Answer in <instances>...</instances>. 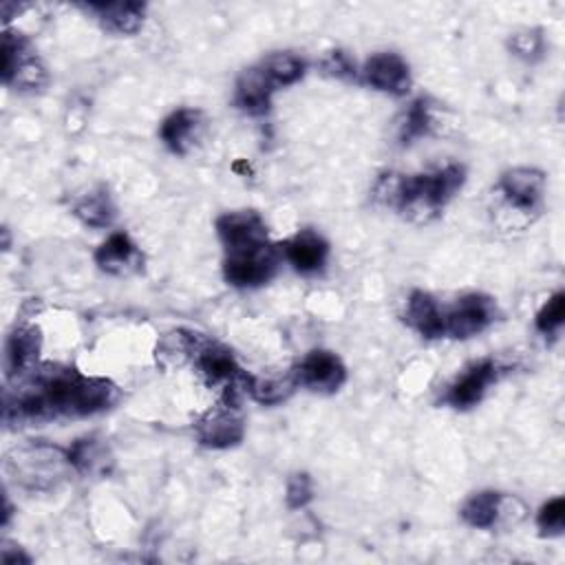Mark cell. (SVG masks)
Wrapping results in <instances>:
<instances>
[{"label":"cell","mask_w":565,"mask_h":565,"mask_svg":"<svg viewBox=\"0 0 565 565\" xmlns=\"http://www.w3.org/2000/svg\"><path fill=\"white\" fill-rule=\"evenodd\" d=\"M452 126V117L437 102L419 97L404 113V119L399 124V139L404 143H411L419 137H441L448 135Z\"/></svg>","instance_id":"cell-14"},{"label":"cell","mask_w":565,"mask_h":565,"mask_svg":"<svg viewBox=\"0 0 565 565\" xmlns=\"http://www.w3.org/2000/svg\"><path fill=\"white\" fill-rule=\"evenodd\" d=\"M258 66L263 68V73L267 75V79L274 84L276 90L282 86L296 84L307 73V62L300 55H294L287 51L267 55L265 60H260Z\"/></svg>","instance_id":"cell-26"},{"label":"cell","mask_w":565,"mask_h":565,"mask_svg":"<svg viewBox=\"0 0 565 565\" xmlns=\"http://www.w3.org/2000/svg\"><path fill=\"white\" fill-rule=\"evenodd\" d=\"M501 371H503L501 364H499L497 360H492V358H483V360L470 364V366L446 388L441 402L448 404V406H452V408H457V411H466V408L477 406V404L483 399L488 386L499 380Z\"/></svg>","instance_id":"cell-10"},{"label":"cell","mask_w":565,"mask_h":565,"mask_svg":"<svg viewBox=\"0 0 565 565\" xmlns=\"http://www.w3.org/2000/svg\"><path fill=\"white\" fill-rule=\"evenodd\" d=\"M362 79L391 95H406L411 90V68L397 53H375L362 66Z\"/></svg>","instance_id":"cell-17"},{"label":"cell","mask_w":565,"mask_h":565,"mask_svg":"<svg viewBox=\"0 0 565 565\" xmlns=\"http://www.w3.org/2000/svg\"><path fill=\"white\" fill-rule=\"evenodd\" d=\"M501 492L494 490H481L468 497L459 510L463 523L477 530H492L497 519V505H499Z\"/></svg>","instance_id":"cell-27"},{"label":"cell","mask_w":565,"mask_h":565,"mask_svg":"<svg viewBox=\"0 0 565 565\" xmlns=\"http://www.w3.org/2000/svg\"><path fill=\"white\" fill-rule=\"evenodd\" d=\"M68 461L73 466V472L82 477H93V479L108 477L115 466L110 448L106 446L104 439L95 435L73 441L68 448Z\"/></svg>","instance_id":"cell-19"},{"label":"cell","mask_w":565,"mask_h":565,"mask_svg":"<svg viewBox=\"0 0 565 565\" xmlns=\"http://www.w3.org/2000/svg\"><path fill=\"white\" fill-rule=\"evenodd\" d=\"M192 364L210 388H216L223 393V402L236 404L238 395L245 393L249 373H245L238 366L234 353L227 347H223L221 342H214V340L201 335V342L196 347Z\"/></svg>","instance_id":"cell-5"},{"label":"cell","mask_w":565,"mask_h":565,"mask_svg":"<svg viewBox=\"0 0 565 565\" xmlns=\"http://www.w3.org/2000/svg\"><path fill=\"white\" fill-rule=\"evenodd\" d=\"M93 258H95V265L110 276H132L141 271L146 260L141 247L126 232L110 234L95 249Z\"/></svg>","instance_id":"cell-16"},{"label":"cell","mask_w":565,"mask_h":565,"mask_svg":"<svg viewBox=\"0 0 565 565\" xmlns=\"http://www.w3.org/2000/svg\"><path fill=\"white\" fill-rule=\"evenodd\" d=\"M406 322L413 327L419 335L433 340L441 338L444 333V309L437 305V300L426 291H413L406 300Z\"/></svg>","instance_id":"cell-23"},{"label":"cell","mask_w":565,"mask_h":565,"mask_svg":"<svg viewBox=\"0 0 565 565\" xmlns=\"http://www.w3.org/2000/svg\"><path fill=\"white\" fill-rule=\"evenodd\" d=\"M119 388L73 366L38 364L29 375L4 388L2 419L7 426L42 424L60 417H86L110 408Z\"/></svg>","instance_id":"cell-1"},{"label":"cell","mask_w":565,"mask_h":565,"mask_svg":"<svg viewBox=\"0 0 565 565\" xmlns=\"http://www.w3.org/2000/svg\"><path fill=\"white\" fill-rule=\"evenodd\" d=\"M274 93H276L274 84L267 79L263 68L256 64V66L245 68L238 75L236 88H234V104H236V108H241L247 115H265L271 106Z\"/></svg>","instance_id":"cell-20"},{"label":"cell","mask_w":565,"mask_h":565,"mask_svg":"<svg viewBox=\"0 0 565 565\" xmlns=\"http://www.w3.org/2000/svg\"><path fill=\"white\" fill-rule=\"evenodd\" d=\"M298 386H305L316 393H335L347 380V366L342 360L327 349L309 351L294 366Z\"/></svg>","instance_id":"cell-12"},{"label":"cell","mask_w":565,"mask_h":565,"mask_svg":"<svg viewBox=\"0 0 565 565\" xmlns=\"http://www.w3.org/2000/svg\"><path fill=\"white\" fill-rule=\"evenodd\" d=\"M205 132V115L199 108H177L159 126V137L174 154H188Z\"/></svg>","instance_id":"cell-15"},{"label":"cell","mask_w":565,"mask_h":565,"mask_svg":"<svg viewBox=\"0 0 565 565\" xmlns=\"http://www.w3.org/2000/svg\"><path fill=\"white\" fill-rule=\"evenodd\" d=\"M0 561L7 563V565H11V563H31V556H26L18 545H13V552H9V547L2 543Z\"/></svg>","instance_id":"cell-34"},{"label":"cell","mask_w":565,"mask_h":565,"mask_svg":"<svg viewBox=\"0 0 565 565\" xmlns=\"http://www.w3.org/2000/svg\"><path fill=\"white\" fill-rule=\"evenodd\" d=\"M563 318H565V294L556 291L536 313L534 324L543 335H556L563 327Z\"/></svg>","instance_id":"cell-28"},{"label":"cell","mask_w":565,"mask_h":565,"mask_svg":"<svg viewBox=\"0 0 565 565\" xmlns=\"http://www.w3.org/2000/svg\"><path fill=\"white\" fill-rule=\"evenodd\" d=\"M536 527L541 536H561L565 530V499L554 497L536 514Z\"/></svg>","instance_id":"cell-29"},{"label":"cell","mask_w":565,"mask_h":565,"mask_svg":"<svg viewBox=\"0 0 565 565\" xmlns=\"http://www.w3.org/2000/svg\"><path fill=\"white\" fill-rule=\"evenodd\" d=\"M42 351V335L35 324L20 322L13 327L4 342V373L9 382L22 380L29 375L40 362Z\"/></svg>","instance_id":"cell-13"},{"label":"cell","mask_w":565,"mask_h":565,"mask_svg":"<svg viewBox=\"0 0 565 565\" xmlns=\"http://www.w3.org/2000/svg\"><path fill=\"white\" fill-rule=\"evenodd\" d=\"M99 24L117 35H132L141 29L146 4L143 2H88L84 4Z\"/></svg>","instance_id":"cell-21"},{"label":"cell","mask_w":565,"mask_h":565,"mask_svg":"<svg viewBox=\"0 0 565 565\" xmlns=\"http://www.w3.org/2000/svg\"><path fill=\"white\" fill-rule=\"evenodd\" d=\"M463 181L466 170L459 163H448L426 174H402L393 210L411 223L426 225L441 214L444 205L461 190Z\"/></svg>","instance_id":"cell-2"},{"label":"cell","mask_w":565,"mask_h":565,"mask_svg":"<svg viewBox=\"0 0 565 565\" xmlns=\"http://www.w3.org/2000/svg\"><path fill=\"white\" fill-rule=\"evenodd\" d=\"M199 342H201V333H194V331H188V329L166 331L157 340V347H154L157 366L163 369V371L183 369L188 362L194 360Z\"/></svg>","instance_id":"cell-22"},{"label":"cell","mask_w":565,"mask_h":565,"mask_svg":"<svg viewBox=\"0 0 565 565\" xmlns=\"http://www.w3.org/2000/svg\"><path fill=\"white\" fill-rule=\"evenodd\" d=\"M525 516H527V505L519 497L501 492L499 505H497V519H494V527L492 530L508 532V530L516 527Z\"/></svg>","instance_id":"cell-31"},{"label":"cell","mask_w":565,"mask_h":565,"mask_svg":"<svg viewBox=\"0 0 565 565\" xmlns=\"http://www.w3.org/2000/svg\"><path fill=\"white\" fill-rule=\"evenodd\" d=\"M545 174L536 168L519 166L501 174L497 183V201L492 221L501 232H521L530 227L543 212Z\"/></svg>","instance_id":"cell-3"},{"label":"cell","mask_w":565,"mask_h":565,"mask_svg":"<svg viewBox=\"0 0 565 565\" xmlns=\"http://www.w3.org/2000/svg\"><path fill=\"white\" fill-rule=\"evenodd\" d=\"M322 71L331 77H340V79H351L358 75L355 64L351 62V57L344 51H331L324 60H322Z\"/></svg>","instance_id":"cell-33"},{"label":"cell","mask_w":565,"mask_h":565,"mask_svg":"<svg viewBox=\"0 0 565 565\" xmlns=\"http://www.w3.org/2000/svg\"><path fill=\"white\" fill-rule=\"evenodd\" d=\"M508 49L521 57V60H527V62H534L543 55V35L539 29H523V31H516L508 38Z\"/></svg>","instance_id":"cell-30"},{"label":"cell","mask_w":565,"mask_h":565,"mask_svg":"<svg viewBox=\"0 0 565 565\" xmlns=\"http://www.w3.org/2000/svg\"><path fill=\"white\" fill-rule=\"evenodd\" d=\"M7 479L26 492H51L73 470L68 461V448H60L46 441H29L13 446L2 461Z\"/></svg>","instance_id":"cell-4"},{"label":"cell","mask_w":565,"mask_h":565,"mask_svg":"<svg viewBox=\"0 0 565 565\" xmlns=\"http://www.w3.org/2000/svg\"><path fill=\"white\" fill-rule=\"evenodd\" d=\"M282 258L298 274H318L329 258V243L313 230H300L280 245Z\"/></svg>","instance_id":"cell-18"},{"label":"cell","mask_w":565,"mask_h":565,"mask_svg":"<svg viewBox=\"0 0 565 565\" xmlns=\"http://www.w3.org/2000/svg\"><path fill=\"white\" fill-rule=\"evenodd\" d=\"M216 234L225 247V254L254 249L269 243L267 225L263 216L254 210H236L221 214L216 218Z\"/></svg>","instance_id":"cell-11"},{"label":"cell","mask_w":565,"mask_h":565,"mask_svg":"<svg viewBox=\"0 0 565 565\" xmlns=\"http://www.w3.org/2000/svg\"><path fill=\"white\" fill-rule=\"evenodd\" d=\"M245 435V422L236 404L221 402L205 413H201L194 422V437L201 446L207 448H232L241 444Z\"/></svg>","instance_id":"cell-8"},{"label":"cell","mask_w":565,"mask_h":565,"mask_svg":"<svg viewBox=\"0 0 565 565\" xmlns=\"http://www.w3.org/2000/svg\"><path fill=\"white\" fill-rule=\"evenodd\" d=\"M285 499L291 510H300L313 499V488H311V479L307 472H296L289 477Z\"/></svg>","instance_id":"cell-32"},{"label":"cell","mask_w":565,"mask_h":565,"mask_svg":"<svg viewBox=\"0 0 565 565\" xmlns=\"http://www.w3.org/2000/svg\"><path fill=\"white\" fill-rule=\"evenodd\" d=\"M278 263L280 252L271 243L254 249L230 252L223 260V276L234 287H260L274 278Z\"/></svg>","instance_id":"cell-7"},{"label":"cell","mask_w":565,"mask_h":565,"mask_svg":"<svg viewBox=\"0 0 565 565\" xmlns=\"http://www.w3.org/2000/svg\"><path fill=\"white\" fill-rule=\"evenodd\" d=\"M298 388V380L294 369L285 373H265V375H247L245 384V395H249L254 402L274 406L294 395Z\"/></svg>","instance_id":"cell-24"},{"label":"cell","mask_w":565,"mask_h":565,"mask_svg":"<svg viewBox=\"0 0 565 565\" xmlns=\"http://www.w3.org/2000/svg\"><path fill=\"white\" fill-rule=\"evenodd\" d=\"M73 214L88 227H108L117 216V207L106 188H97L84 194L75 205Z\"/></svg>","instance_id":"cell-25"},{"label":"cell","mask_w":565,"mask_h":565,"mask_svg":"<svg viewBox=\"0 0 565 565\" xmlns=\"http://www.w3.org/2000/svg\"><path fill=\"white\" fill-rule=\"evenodd\" d=\"M497 318V302L486 294L461 296L448 311H444V333L457 340L472 338L486 331Z\"/></svg>","instance_id":"cell-9"},{"label":"cell","mask_w":565,"mask_h":565,"mask_svg":"<svg viewBox=\"0 0 565 565\" xmlns=\"http://www.w3.org/2000/svg\"><path fill=\"white\" fill-rule=\"evenodd\" d=\"M2 82L22 93L42 90L49 84V71L33 51L31 42L13 31L2 33Z\"/></svg>","instance_id":"cell-6"}]
</instances>
